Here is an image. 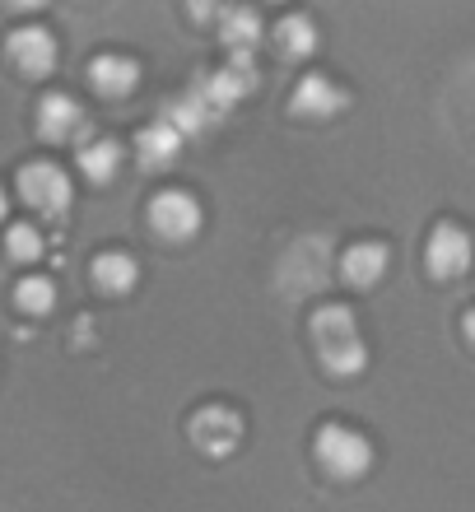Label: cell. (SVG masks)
I'll list each match as a JSON object with an SVG mask.
<instances>
[{
    "label": "cell",
    "mask_w": 475,
    "mask_h": 512,
    "mask_svg": "<svg viewBox=\"0 0 475 512\" xmlns=\"http://www.w3.org/2000/svg\"><path fill=\"white\" fill-rule=\"evenodd\" d=\"M136 154H140V168H150V173H159V168H168V163L182 154V135L173 131V126L163 122H150V126H140L136 135Z\"/></svg>",
    "instance_id": "13"
},
{
    "label": "cell",
    "mask_w": 475,
    "mask_h": 512,
    "mask_svg": "<svg viewBox=\"0 0 475 512\" xmlns=\"http://www.w3.org/2000/svg\"><path fill=\"white\" fill-rule=\"evenodd\" d=\"M466 336H471V345H475V308L466 312Z\"/></svg>",
    "instance_id": "19"
},
{
    "label": "cell",
    "mask_w": 475,
    "mask_h": 512,
    "mask_svg": "<svg viewBox=\"0 0 475 512\" xmlns=\"http://www.w3.org/2000/svg\"><path fill=\"white\" fill-rule=\"evenodd\" d=\"M89 84H94V94H103V98H126V94H136L140 66L122 52L94 56V61H89Z\"/></svg>",
    "instance_id": "10"
},
{
    "label": "cell",
    "mask_w": 475,
    "mask_h": 512,
    "mask_svg": "<svg viewBox=\"0 0 475 512\" xmlns=\"http://www.w3.org/2000/svg\"><path fill=\"white\" fill-rule=\"evenodd\" d=\"M201 224H205L201 201L191 191H159L150 201V229L163 243H191L201 233Z\"/></svg>",
    "instance_id": "5"
},
{
    "label": "cell",
    "mask_w": 475,
    "mask_h": 512,
    "mask_svg": "<svg viewBox=\"0 0 475 512\" xmlns=\"http://www.w3.org/2000/svg\"><path fill=\"white\" fill-rule=\"evenodd\" d=\"M19 196H24V205L33 210V215L42 219H66L70 210V177L56 168V163L47 159H33L19 168Z\"/></svg>",
    "instance_id": "3"
},
{
    "label": "cell",
    "mask_w": 475,
    "mask_h": 512,
    "mask_svg": "<svg viewBox=\"0 0 475 512\" xmlns=\"http://www.w3.org/2000/svg\"><path fill=\"white\" fill-rule=\"evenodd\" d=\"M313 452H317V466L331 480H345V485L368 475V466H373V443L359 429H350V424H322L313 438Z\"/></svg>",
    "instance_id": "2"
},
{
    "label": "cell",
    "mask_w": 475,
    "mask_h": 512,
    "mask_svg": "<svg viewBox=\"0 0 475 512\" xmlns=\"http://www.w3.org/2000/svg\"><path fill=\"white\" fill-rule=\"evenodd\" d=\"M345 103H350V94L340 89L331 75H303L299 89H294V98H289V112H299V117H313V122H322V117H336V112H345Z\"/></svg>",
    "instance_id": "9"
},
{
    "label": "cell",
    "mask_w": 475,
    "mask_h": 512,
    "mask_svg": "<svg viewBox=\"0 0 475 512\" xmlns=\"http://www.w3.org/2000/svg\"><path fill=\"white\" fill-rule=\"evenodd\" d=\"M5 252H10L14 261L33 266V261H42V233L33 229V224H10V233H5Z\"/></svg>",
    "instance_id": "18"
},
{
    "label": "cell",
    "mask_w": 475,
    "mask_h": 512,
    "mask_svg": "<svg viewBox=\"0 0 475 512\" xmlns=\"http://www.w3.org/2000/svg\"><path fill=\"white\" fill-rule=\"evenodd\" d=\"M475 261V247H471V233L462 224H438L429 233V270L438 280H462L466 270Z\"/></svg>",
    "instance_id": "8"
},
{
    "label": "cell",
    "mask_w": 475,
    "mask_h": 512,
    "mask_svg": "<svg viewBox=\"0 0 475 512\" xmlns=\"http://www.w3.org/2000/svg\"><path fill=\"white\" fill-rule=\"evenodd\" d=\"M14 303H19V312H28V317H47V312L56 308V284L47 280V275H24V280L14 284Z\"/></svg>",
    "instance_id": "17"
},
{
    "label": "cell",
    "mask_w": 475,
    "mask_h": 512,
    "mask_svg": "<svg viewBox=\"0 0 475 512\" xmlns=\"http://www.w3.org/2000/svg\"><path fill=\"white\" fill-rule=\"evenodd\" d=\"M313 340H317V354H322V368L331 378L364 373L368 350L359 340V322H354V312L345 303H326V308L313 312Z\"/></svg>",
    "instance_id": "1"
},
{
    "label": "cell",
    "mask_w": 475,
    "mask_h": 512,
    "mask_svg": "<svg viewBox=\"0 0 475 512\" xmlns=\"http://www.w3.org/2000/svg\"><path fill=\"white\" fill-rule=\"evenodd\" d=\"M80 173L89 177V182H98V187H108L112 177L122 173V145L117 140H84L80 149Z\"/></svg>",
    "instance_id": "16"
},
{
    "label": "cell",
    "mask_w": 475,
    "mask_h": 512,
    "mask_svg": "<svg viewBox=\"0 0 475 512\" xmlns=\"http://www.w3.org/2000/svg\"><path fill=\"white\" fill-rule=\"evenodd\" d=\"M10 215V196H5V187H0V219Z\"/></svg>",
    "instance_id": "20"
},
{
    "label": "cell",
    "mask_w": 475,
    "mask_h": 512,
    "mask_svg": "<svg viewBox=\"0 0 475 512\" xmlns=\"http://www.w3.org/2000/svg\"><path fill=\"white\" fill-rule=\"evenodd\" d=\"M5 56H10V66L28 80H42V75H52L56 70V38L52 28L42 24H19L5 38Z\"/></svg>",
    "instance_id": "6"
},
{
    "label": "cell",
    "mask_w": 475,
    "mask_h": 512,
    "mask_svg": "<svg viewBox=\"0 0 475 512\" xmlns=\"http://www.w3.org/2000/svg\"><path fill=\"white\" fill-rule=\"evenodd\" d=\"M140 280V261L131 252H98L94 256V284L103 294H131Z\"/></svg>",
    "instance_id": "15"
},
{
    "label": "cell",
    "mask_w": 475,
    "mask_h": 512,
    "mask_svg": "<svg viewBox=\"0 0 475 512\" xmlns=\"http://www.w3.org/2000/svg\"><path fill=\"white\" fill-rule=\"evenodd\" d=\"M271 38H275V52L285 56V61H308L317 52V24L308 14H285Z\"/></svg>",
    "instance_id": "14"
},
{
    "label": "cell",
    "mask_w": 475,
    "mask_h": 512,
    "mask_svg": "<svg viewBox=\"0 0 475 512\" xmlns=\"http://www.w3.org/2000/svg\"><path fill=\"white\" fill-rule=\"evenodd\" d=\"M219 42L229 47V56H252L261 42V14L247 5L219 10Z\"/></svg>",
    "instance_id": "11"
},
{
    "label": "cell",
    "mask_w": 475,
    "mask_h": 512,
    "mask_svg": "<svg viewBox=\"0 0 475 512\" xmlns=\"http://www.w3.org/2000/svg\"><path fill=\"white\" fill-rule=\"evenodd\" d=\"M38 135L52 145H70V140H89V112L70 94H47L38 103Z\"/></svg>",
    "instance_id": "7"
},
{
    "label": "cell",
    "mask_w": 475,
    "mask_h": 512,
    "mask_svg": "<svg viewBox=\"0 0 475 512\" xmlns=\"http://www.w3.org/2000/svg\"><path fill=\"white\" fill-rule=\"evenodd\" d=\"M243 415L233 410V405H201L196 415H191V443L201 447L205 457H233L238 447H243Z\"/></svg>",
    "instance_id": "4"
},
{
    "label": "cell",
    "mask_w": 475,
    "mask_h": 512,
    "mask_svg": "<svg viewBox=\"0 0 475 512\" xmlns=\"http://www.w3.org/2000/svg\"><path fill=\"white\" fill-rule=\"evenodd\" d=\"M387 261H392V252L382 243H354L350 252L340 256V275H345L354 289H373V284L387 275Z\"/></svg>",
    "instance_id": "12"
}]
</instances>
